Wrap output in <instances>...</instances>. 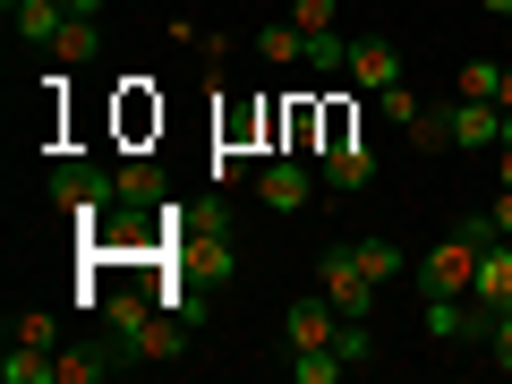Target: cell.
<instances>
[{
	"instance_id": "6da1fadb",
	"label": "cell",
	"mask_w": 512,
	"mask_h": 384,
	"mask_svg": "<svg viewBox=\"0 0 512 384\" xmlns=\"http://www.w3.org/2000/svg\"><path fill=\"white\" fill-rule=\"evenodd\" d=\"M495 239V222L487 214H461L453 231L427 248V265H419V282H427V299H470V282H478V248Z\"/></svg>"
},
{
	"instance_id": "7a4b0ae2",
	"label": "cell",
	"mask_w": 512,
	"mask_h": 384,
	"mask_svg": "<svg viewBox=\"0 0 512 384\" xmlns=\"http://www.w3.org/2000/svg\"><path fill=\"white\" fill-rule=\"evenodd\" d=\"M43 188H52V205H60V214H77V222H103L111 205H120V180H111L103 163H52V180H43Z\"/></svg>"
},
{
	"instance_id": "3957f363",
	"label": "cell",
	"mask_w": 512,
	"mask_h": 384,
	"mask_svg": "<svg viewBox=\"0 0 512 384\" xmlns=\"http://www.w3.org/2000/svg\"><path fill=\"white\" fill-rule=\"evenodd\" d=\"M316 291H325V299H333L342 316H367V308H376V274L359 265V248H350V239H342V248H325V256H316Z\"/></svg>"
},
{
	"instance_id": "277c9868",
	"label": "cell",
	"mask_w": 512,
	"mask_h": 384,
	"mask_svg": "<svg viewBox=\"0 0 512 384\" xmlns=\"http://www.w3.org/2000/svg\"><path fill=\"white\" fill-rule=\"evenodd\" d=\"M512 308V239H487L478 248V282H470V316H478V342H487V325Z\"/></svg>"
},
{
	"instance_id": "5b68a950",
	"label": "cell",
	"mask_w": 512,
	"mask_h": 384,
	"mask_svg": "<svg viewBox=\"0 0 512 384\" xmlns=\"http://www.w3.org/2000/svg\"><path fill=\"white\" fill-rule=\"evenodd\" d=\"M495 137H504V103H470V94H453V103H444V146L487 154Z\"/></svg>"
},
{
	"instance_id": "8992f818",
	"label": "cell",
	"mask_w": 512,
	"mask_h": 384,
	"mask_svg": "<svg viewBox=\"0 0 512 384\" xmlns=\"http://www.w3.org/2000/svg\"><path fill=\"white\" fill-rule=\"evenodd\" d=\"M308 197H316V180H308V163H256V205L265 214H308Z\"/></svg>"
},
{
	"instance_id": "52a82bcc",
	"label": "cell",
	"mask_w": 512,
	"mask_h": 384,
	"mask_svg": "<svg viewBox=\"0 0 512 384\" xmlns=\"http://www.w3.org/2000/svg\"><path fill=\"white\" fill-rule=\"evenodd\" d=\"M188 342H197V325H188V316H171V308H154L146 325L120 342V359H146V367H154V359H180Z\"/></svg>"
},
{
	"instance_id": "ba28073f",
	"label": "cell",
	"mask_w": 512,
	"mask_h": 384,
	"mask_svg": "<svg viewBox=\"0 0 512 384\" xmlns=\"http://www.w3.org/2000/svg\"><path fill=\"white\" fill-rule=\"evenodd\" d=\"M333 333H342V308H333L325 291L291 299V316H282V342H291V350H333Z\"/></svg>"
},
{
	"instance_id": "9c48e42d",
	"label": "cell",
	"mask_w": 512,
	"mask_h": 384,
	"mask_svg": "<svg viewBox=\"0 0 512 384\" xmlns=\"http://www.w3.org/2000/svg\"><path fill=\"white\" fill-rule=\"evenodd\" d=\"M342 69L359 77L367 94H384V86H402V43H393V35H359V43H350V60H342Z\"/></svg>"
},
{
	"instance_id": "30bf717a",
	"label": "cell",
	"mask_w": 512,
	"mask_h": 384,
	"mask_svg": "<svg viewBox=\"0 0 512 384\" xmlns=\"http://www.w3.org/2000/svg\"><path fill=\"white\" fill-rule=\"evenodd\" d=\"M376 103H384V120L402 128L410 146H444V111H427V103H419V94H410V86H384Z\"/></svg>"
},
{
	"instance_id": "8fae6325",
	"label": "cell",
	"mask_w": 512,
	"mask_h": 384,
	"mask_svg": "<svg viewBox=\"0 0 512 384\" xmlns=\"http://www.w3.org/2000/svg\"><path fill=\"white\" fill-rule=\"evenodd\" d=\"M69 18H77L69 0H9V26H18V43H35V52H52Z\"/></svg>"
},
{
	"instance_id": "7c38bea8",
	"label": "cell",
	"mask_w": 512,
	"mask_h": 384,
	"mask_svg": "<svg viewBox=\"0 0 512 384\" xmlns=\"http://www.w3.org/2000/svg\"><path fill=\"white\" fill-rule=\"evenodd\" d=\"M111 367H120V359H111V350H86V342H60L52 350V384H103Z\"/></svg>"
},
{
	"instance_id": "4fadbf2b",
	"label": "cell",
	"mask_w": 512,
	"mask_h": 384,
	"mask_svg": "<svg viewBox=\"0 0 512 384\" xmlns=\"http://www.w3.org/2000/svg\"><path fill=\"white\" fill-rule=\"evenodd\" d=\"M325 188H342V197L376 188V154H367V146H333V154H325Z\"/></svg>"
},
{
	"instance_id": "5bb4252c",
	"label": "cell",
	"mask_w": 512,
	"mask_h": 384,
	"mask_svg": "<svg viewBox=\"0 0 512 384\" xmlns=\"http://www.w3.org/2000/svg\"><path fill=\"white\" fill-rule=\"evenodd\" d=\"M111 180H120L128 214H137V205H163V163H111Z\"/></svg>"
},
{
	"instance_id": "9a60e30c",
	"label": "cell",
	"mask_w": 512,
	"mask_h": 384,
	"mask_svg": "<svg viewBox=\"0 0 512 384\" xmlns=\"http://www.w3.org/2000/svg\"><path fill=\"white\" fill-rule=\"evenodd\" d=\"M146 316H154V291H103V325H111V342H128Z\"/></svg>"
},
{
	"instance_id": "2e32d148",
	"label": "cell",
	"mask_w": 512,
	"mask_h": 384,
	"mask_svg": "<svg viewBox=\"0 0 512 384\" xmlns=\"http://www.w3.org/2000/svg\"><path fill=\"white\" fill-rule=\"evenodd\" d=\"M94 52H103V26H94V18H69V26H60V43H52L60 69H86Z\"/></svg>"
},
{
	"instance_id": "e0dca14e",
	"label": "cell",
	"mask_w": 512,
	"mask_h": 384,
	"mask_svg": "<svg viewBox=\"0 0 512 384\" xmlns=\"http://www.w3.org/2000/svg\"><path fill=\"white\" fill-rule=\"evenodd\" d=\"M0 384H52V350L9 342V359H0Z\"/></svg>"
},
{
	"instance_id": "ac0fdd59",
	"label": "cell",
	"mask_w": 512,
	"mask_h": 384,
	"mask_svg": "<svg viewBox=\"0 0 512 384\" xmlns=\"http://www.w3.org/2000/svg\"><path fill=\"white\" fill-rule=\"evenodd\" d=\"M350 359L342 350H291V384H342Z\"/></svg>"
},
{
	"instance_id": "d6986e66",
	"label": "cell",
	"mask_w": 512,
	"mask_h": 384,
	"mask_svg": "<svg viewBox=\"0 0 512 384\" xmlns=\"http://www.w3.org/2000/svg\"><path fill=\"white\" fill-rule=\"evenodd\" d=\"M350 248H359V265H367V274H376V282H402V274H410L402 239H350Z\"/></svg>"
},
{
	"instance_id": "ffe728a7",
	"label": "cell",
	"mask_w": 512,
	"mask_h": 384,
	"mask_svg": "<svg viewBox=\"0 0 512 384\" xmlns=\"http://www.w3.org/2000/svg\"><path fill=\"white\" fill-rule=\"evenodd\" d=\"M256 52H265V60H274V69H291V60H308V35H299V26H256Z\"/></svg>"
},
{
	"instance_id": "44dd1931",
	"label": "cell",
	"mask_w": 512,
	"mask_h": 384,
	"mask_svg": "<svg viewBox=\"0 0 512 384\" xmlns=\"http://www.w3.org/2000/svg\"><path fill=\"white\" fill-rule=\"evenodd\" d=\"M9 342H35V350H60V316H43V308H18V316H9Z\"/></svg>"
},
{
	"instance_id": "7402d4cb",
	"label": "cell",
	"mask_w": 512,
	"mask_h": 384,
	"mask_svg": "<svg viewBox=\"0 0 512 384\" xmlns=\"http://www.w3.org/2000/svg\"><path fill=\"white\" fill-rule=\"evenodd\" d=\"M299 35H342V0H291Z\"/></svg>"
},
{
	"instance_id": "603a6c76",
	"label": "cell",
	"mask_w": 512,
	"mask_h": 384,
	"mask_svg": "<svg viewBox=\"0 0 512 384\" xmlns=\"http://www.w3.org/2000/svg\"><path fill=\"white\" fill-rule=\"evenodd\" d=\"M495 86H504L495 60H461V77H453V94H470V103H495Z\"/></svg>"
},
{
	"instance_id": "cb8c5ba5",
	"label": "cell",
	"mask_w": 512,
	"mask_h": 384,
	"mask_svg": "<svg viewBox=\"0 0 512 384\" xmlns=\"http://www.w3.org/2000/svg\"><path fill=\"white\" fill-rule=\"evenodd\" d=\"M239 180H256V163H248L239 146H222V154H214V188H239Z\"/></svg>"
},
{
	"instance_id": "d4e9b609",
	"label": "cell",
	"mask_w": 512,
	"mask_h": 384,
	"mask_svg": "<svg viewBox=\"0 0 512 384\" xmlns=\"http://www.w3.org/2000/svg\"><path fill=\"white\" fill-rule=\"evenodd\" d=\"M487 359H495V367H504V376H512V308H504V316H495V325H487Z\"/></svg>"
},
{
	"instance_id": "484cf974",
	"label": "cell",
	"mask_w": 512,
	"mask_h": 384,
	"mask_svg": "<svg viewBox=\"0 0 512 384\" xmlns=\"http://www.w3.org/2000/svg\"><path fill=\"white\" fill-rule=\"evenodd\" d=\"M487 222H495V239H512V188H495V205H487Z\"/></svg>"
},
{
	"instance_id": "4316f807",
	"label": "cell",
	"mask_w": 512,
	"mask_h": 384,
	"mask_svg": "<svg viewBox=\"0 0 512 384\" xmlns=\"http://www.w3.org/2000/svg\"><path fill=\"white\" fill-rule=\"evenodd\" d=\"M495 180L512 188V137H504V146H495Z\"/></svg>"
},
{
	"instance_id": "83f0119b",
	"label": "cell",
	"mask_w": 512,
	"mask_h": 384,
	"mask_svg": "<svg viewBox=\"0 0 512 384\" xmlns=\"http://www.w3.org/2000/svg\"><path fill=\"white\" fill-rule=\"evenodd\" d=\"M69 9H77V18H103V0H69Z\"/></svg>"
},
{
	"instance_id": "f1b7e54d",
	"label": "cell",
	"mask_w": 512,
	"mask_h": 384,
	"mask_svg": "<svg viewBox=\"0 0 512 384\" xmlns=\"http://www.w3.org/2000/svg\"><path fill=\"white\" fill-rule=\"evenodd\" d=\"M495 103H504V111H512V69H504V86H495Z\"/></svg>"
},
{
	"instance_id": "f546056e",
	"label": "cell",
	"mask_w": 512,
	"mask_h": 384,
	"mask_svg": "<svg viewBox=\"0 0 512 384\" xmlns=\"http://www.w3.org/2000/svg\"><path fill=\"white\" fill-rule=\"evenodd\" d=\"M478 9H495V18H512V0H478Z\"/></svg>"
},
{
	"instance_id": "4dcf8cb0",
	"label": "cell",
	"mask_w": 512,
	"mask_h": 384,
	"mask_svg": "<svg viewBox=\"0 0 512 384\" xmlns=\"http://www.w3.org/2000/svg\"><path fill=\"white\" fill-rule=\"evenodd\" d=\"M0 9H9V0H0Z\"/></svg>"
}]
</instances>
